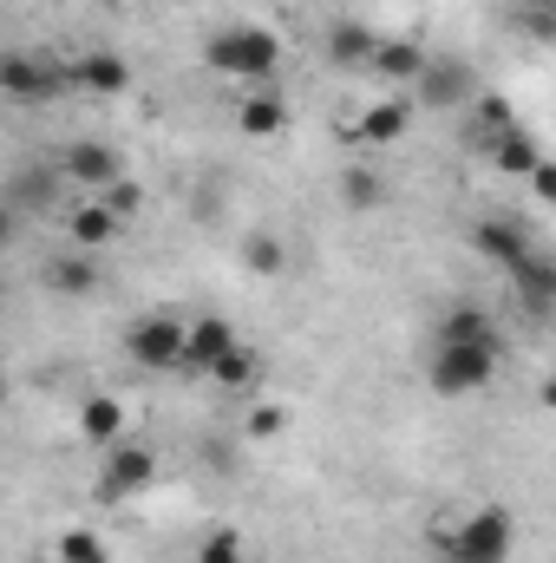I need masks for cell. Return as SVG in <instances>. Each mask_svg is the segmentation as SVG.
<instances>
[{
  "instance_id": "22",
  "label": "cell",
  "mask_w": 556,
  "mask_h": 563,
  "mask_svg": "<svg viewBox=\"0 0 556 563\" xmlns=\"http://www.w3.org/2000/svg\"><path fill=\"white\" fill-rule=\"evenodd\" d=\"M367 53H374V33H367L360 20L327 26V59H334V66H367Z\"/></svg>"
},
{
  "instance_id": "9",
  "label": "cell",
  "mask_w": 556,
  "mask_h": 563,
  "mask_svg": "<svg viewBox=\"0 0 556 563\" xmlns=\"http://www.w3.org/2000/svg\"><path fill=\"white\" fill-rule=\"evenodd\" d=\"M471 250H478L485 263H498V269H518L537 243H531V230H524L518 217H485V223L471 230Z\"/></svg>"
},
{
  "instance_id": "13",
  "label": "cell",
  "mask_w": 556,
  "mask_h": 563,
  "mask_svg": "<svg viewBox=\"0 0 556 563\" xmlns=\"http://www.w3.org/2000/svg\"><path fill=\"white\" fill-rule=\"evenodd\" d=\"M504 276L518 282V295H524V308L531 314H551V301H556V263L544 256V250H531L518 269H504Z\"/></svg>"
},
{
  "instance_id": "10",
  "label": "cell",
  "mask_w": 556,
  "mask_h": 563,
  "mask_svg": "<svg viewBox=\"0 0 556 563\" xmlns=\"http://www.w3.org/2000/svg\"><path fill=\"white\" fill-rule=\"evenodd\" d=\"M66 79H73V86H86V92H99V99H119V92L132 86V59L99 46V53H79V59L66 66Z\"/></svg>"
},
{
  "instance_id": "14",
  "label": "cell",
  "mask_w": 556,
  "mask_h": 563,
  "mask_svg": "<svg viewBox=\"0 0 556 563\" xmlns=\"http://www.w3.org/2000/svg\"><path fill=\"white\" fill-rule=\"evenodd\" d=\"M119 230H125V217H112L105 203H79L73 210V250H105V243H119Z\"/></svg>"
},
{
  "instance_id": "26",
  "label": "cell",
  "mask_w": 556,
  "mask_h": 563,
  "mask_svg": "<svg viewBox=\"0 0 556 563\" xmlns=\"http://www.w3.org/2000/svg\"><path fill=\"white\" fill-rule=\"evenodd\" d=\"M197 563H243V538H236V531H210L203 551H197Z\"/></svg>"
},
{
  "instance_id": "17",
  "label": "cell",
  "mask_w": 556,
  "mask_h": 563,
  "mask_svg": "<svg viewBox=\"0 0 556 563\" xmlns=\"http://www.w3.org/2000/svg\"><path fill=\"white\" fill-rule=\"evenodd\" d=\"M236 125H243L249 139H276L281 125H288V106H281V92H243V106H236Z\"/></svg>"
},
{
  "instance_id": "20",
  "label": "cell",
  "mask_w": 556,
  "mask_h": 563,
  "mask_svg": "<svg viewBox=\"0 0 556 563\" xmlns=\"http://www.w3.org/2000/svg\"><path fill=\"white\" fill-rule=\"evenodd\" d=\"M46 282H53V295H92V288H99V263H92L86 250H73V256H53Z\"/></svg>"
},
{
  "instance_id": "23",
  "label": "cell",
  "mask_w": 556,
  "mask_h": 563,
  "mask_svg": "<svg viewBox=\"0 0 556 563\" xmlns=\"http://www.w3.org/2000/svg\"><path fill=\"white\" fill-rule=\"evenodd\" d=\"M243 269H249V276H281V269H288V250H281L276 230H249V236H243Z\"/></svg>"
},
{
  "instance_id": "2",
  "label": "cell",
  "mask_w": 556,
  "mask_h": 563,
  "mask_svg": "<svg viewBox=\"0 0 556 563\" xmlns=\"http://www.w3.org/2000/svg\"><path fill=\"white\" fill-rule=\"evenodd\" d=\"M511 544H518L511 511L485 505V511H471L465 525H452V538H445L438 551H445V558H465V563H511Z\"/></svg>"
},
{
  "instance_id": "4",
  "label": "cell",
  "mask_w": 556,
  "mask_h": 563,
  "mask_svg": "<svg viewBox=\"0 0 556 563\" xmlns=\"http://www.w3.org/2000/svg\"><path fill=\"white\" fill-rule=\"evenodd\" d=\"M66 86H73V79H66L59 59H46V53H0V92H7V99L46 106V99H59Z\"/></svg>"
},
{
  "instance_id": "8",
  "label": "cell",
  "mask_w": 556,
  "mask_h": 563,
  "mask_svg": "<svg viewBox=\"0 0 556 563\" xmlns=\"http://www.w3.org/2000/svg\"><path fill=\"white\" fill-rule=\"evenodd\" d=\"M413 86H419V106L425 112H452V106L471 99V66L465 59H425Z\"/></svg>"
},
{
  "instance_id": "25",
  "label": "cell",
  "mask_w": 556,
  "mask_h": 563,
  "mask_svg": "<svg viewBox=\"0 0 556 563\" xmlns=\"http://www.w3.org/2000/svg\"><path fill=\"white\" fill-rule=\"evenodd\" d=\"M112 551H105V538L99 531H66L59 538V563H105Z\"/></svg>"
},
{
  "instance_id": "6",
  "label": "cell",
  "mask_w": 556,
  "mask_h": 563,
  "mask_svg": "<svg viewBox=\"0 0 556 563\" xmlns=\"http://www.w3.org/2000/svg\"><path fill=\"white\" fill-rule=\"evenodd\" d=\"M125 354L138 367H151V374H177V361H184V321L177 314H138L125 328Z\"/></svg>"
},
{
  "instance_id": "15",
  "label": "cell",
  "mask_w": 556,
  "mask_h": 563,
  "mask_svg": "<svg viewBox=\"0 0 556 563\" xmlns=\"http://www.w3.org/2000/svg\"><path fill=\"white\" fill-rule=\"evenodd\" d=\"M256 374H263L256 347H243V341H236V347H223V354L210 361V374H203V380H216L223 394H249V387H256Z\"/></svg>"
},
{
  "instance_id": "21",
  "label": "cell",
  "mask_w": 556,
  "mask_h": 563,
  "mask_svg": "<svg viewBox=\"0 0 556 563\" xmlns=\"http://www.w3.org/2000/svg\"><path fill=\"white\" fill-rule=\"evenodd\" d=\"M491 164H498L504 177H531V170L544 164V151L524 139V132H498V139H491Z\"/></svg>"
},
{
  "instance_id": "31",
  "label": "cell",
  "mask_w": 556,
  "mask_h": 563,
  "mask_svg": "<svg viewBox=\"0 0 556 563\" xmlns=\"http://www.w3.org/2000/svg\"><path fill=\"white\" fill-rule=\"evenodd\" d=\"M438 563H465V558H445V551H438Z\"/></svg>"
},
{
  "instance_id": "3",
  "label": "cell",
  "mask_w": 556,
  "mask_h": 563,
  "mask_svg": "<svg viewBox=\"0 0 556 563\" xmlns=\"http://www.w3.org/2000/svg\"><path fill=\"white\" fill-rule=\"evenodd\" d=\"M498 361H504L498 347H445V341H432V367H425V380H432V394L458 400V394H478V387H491Z\"/></svg>"
},
{
  "instance_id": "24",
  "label": "cell",
  "mask_w": 556,
  "mask_h": 563,
  "mask_svg": "<svg viewBox=\"0 0 556 563\" xmlns=\"http://www.w3.org/2000/svg\"><path fill=\"white\" fill-rule=\"evenodd\" d=\"M341 203H347V210H380V203H387L380 170H347V177H341Z\"/></svg>"
},
{
  "instance_id": "16",
  "label": "cell",
  "mask_w": 556,
  "mask_h": 563,
  "mask_svg": "<svg viewBox=\"0 0 556 563\" xmlns=\"http://www.w3.org/2000/svg\"><path fill=\"white\" fill-rule=\"evenodd\" d=\"M367 66H374L380 79H407V86H413L419 66H425V46H419V40H374Z\"/></svg>"
},
{
  "instance_id": "28",
  "label": "cell",
  "mask_w": 556,
  "mask_h": 563,
  "mask_svg": "<svg viewBox=\"0 0 556 563\" xmlns=\"http://www.w3.org/2000/svg\"><path fill=\"white\" fill-rule=\"evenodd\" d=\"M478 125L498 139V132H518V119H511V106L504 99H478Z\"/></svg>"
},
{
  "instance_id": "32",
  "label": "cell",
  "mask_w": 556,
  "mask_h": 563,
  "mask_svg": "<svg viewBox=\"0 0 556 563\" xmlns=\"http://www.w3.org/2000/svg\"><path fill=\"white\" fill-rule=\"evenodd\" d=\"M0 400H7V380H0Z\"/></svg>"
},
{
  "instance_id": "1",
  "label": "cell",
  "mask_w": 556,
  "mask_h": 563,
  "mask_svg": "<svg viewBox=\"0 0 556 563\" xmlns=\"http://www.w3.org/2000/svg\"><path fill=\"white\" fill-rule=\"evenodd\" d=\"M203 66L210 73H223V79H249V86H269L281 66V40L269 26H249V20H236V26H223V33H210L203 40Z\"/></svg>"
},
{
  "instance_id": "19",
  "label": "cell",
  "mask_w": 556,
  "mask_h": 563,
  "mask_svg": "<svg viewBox=\"0 0 556 563\" xmlns=\"http://www.w3.org/2000/svg\"><path fill=\"white\" fill-rule=\"evenodd\" d=\"M407 119H413V112H407L400 99H380V106L354 125V139H360V144H400V139H407Z\"/></svg>"
},
{
  "instance_id": "5",
  "label": "cell",
  "mask_w": 556,
  "mask_h": 563,
  "mask_svg": "<svg viewBox=\"0 0 556 563\" xmlns=\"http://www.w3.org/2000/svg\"><path fill=\"white\" fill-rule=\"evenodd\" d=\"M151 478H157V452H151L144 439H119V445H105V472H99V505H125V498H138Z\"/></svg>"
},
{
  "instance_id": "30",
  "label": "cell",
  "mask_w": 556,
  "mask_h": 563,
  "mask_svg": "<svg viewBox=\"0 0 556 563\" xmlns=\"http://www.w3.org/2000/svg\"><path fill=\"white\" fill-rule=\"evenodd\" d=\"M7 243H13V223H7V210H0V256H7Z\"/></svg>"
},
{
  "instance_id": "18",
  "label": "cell",
  "mask_w": 556,
  "mask_h": 563,
  "mask_svg": "<svg viewBox=\"0 0 556 563\" xmlns=\"http://www.w3.org/2000/svg\"><path fill=\"white\" fill-rule=\"evenodd\" d=\"M79 432H86L92 445H119V439H125V407H119L112 394H92V400L79 407Z\"/></svg>"
},
{
  "instance_id": "7",
  "label": "cell",
  "mask_w": 556,
  "mask_h": 563,
  "mask_svg": "<svg viewBox=\"0 0 556 563\" xmlns=\"http://www.w3.org/2000/svg\"><path fill=\"white\" fill-rule=\"evenodd\" d=\"M243 334L223 321V314H197V321H184V361H177V374H190V380H203L210 374V361L223 354V347H236Z\"/></svg>"
},
{
  "instance_id": "27",
  "label": "cell",
  "mask_w": 556,
  "mask_h": 563,
  "mask_svg": "<svg viewBox=\"0 0 556 563\" xmlns=\"http://www.w3.org/2000/svg\"><path fill=\"white\" fill-rule=\"evenodd\" d=\"M281 426H288V413H281V407H256V413L243 420V439H276Z\"/></svg>"
},
{
  "instance_id": "12",
  "label": "cell",
  "mask_w": 556,
  "mask_h": 563,
  "mask_svg": "<svg viewBox=\"0 0 556 563\" xmlns=\"http://www.w3.org/2000/svg\"><path fill=\"white\" fill-rule=\"evenodd\" d=\"M438 341H445V347H498V354H504V328H498L485 308H471V301L452 308V314H438Z\"/></svg>"
},
{
  "instance_id": "29",
  "label": "cell",
  "mask_w": 556,
  "mask_h": 563,
  "mask_svg": "<svg viewBox=\"0 0 556 563\" xmlns=\"http://www.w3.org/2000/svg\"><path fill=\"white\" fill-rule=\"evenodd\" d=\"M105 190H112V197H105V210H112V217H132V210L144 203V190L132 184V177H119V184H105Z\"/></svg>"
},
{
  "instance_id": "11",
  "label": "cell",
  "mask_w": 556,
  "mask_h": 563,
  "mask_svg": "<svg viewBox=\"0 0 556 563\" xmlns=\"http://www.w3.org/2000/svg\"><path fill=\"white\" fill-rule=\"evenodd\" d=\"M66 177L86 184V190H105V184L125 177V157H119L112 144H99V139H79L73 151H66Z\"/></svg>"
}]
</instances>
